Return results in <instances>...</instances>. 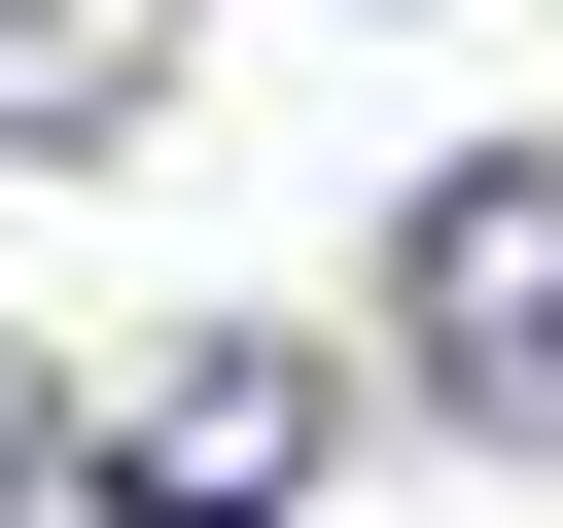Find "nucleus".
I'll list each match as a JSON object with an SVG mask.
<instances>
[{
    "instance_id": "obj_1",
    "label": "nucleus",
    "mask_w": 563,
    "mask_h": 528,
    "mask_svg": "<svg viewBox=\"0 0 563 528\" xmlns=\"http://www.w3.org/2000/svg\"><path fill=\"white\" fill-rule=\"evenodd\" d=\"M387 352H422L493 458H563V141H457V176L387 211Z\"/></svg>"
},
{
    "instance_id": "obj_2",
    "label": "nucleus",
    "mask_w": 563,
    "mask_h": 528,
    "mask_svg": "<svg viewBox=\"0 0 563 528\" xmlns=\"http://www.w3.org/2000/svg\"><path fill=\"white\" fill-rule=\"evenodd\" d=\"M317 422H352L317 352H141V387L70 422V493H106V528H282V493H317Z\"/></svg>"
},
{
    "instance_id": "obj_3",
    "label": "nucleus",
    "mask_w": 563,
    "mask_h": 528,
    "mask_svg": "<svg viewBox=\"0 0 563 528\" xmlns=\"http://www.w3.org/2000/svg\"><path fill=\"white\" fill-rule=\"evenodd\" d=\"M176 141V0H0V176H141Z\"/></svg>"
},
{
    "instance_id": "obj_4",
    "label": "nucleus",
    "mask_w": 563,
    "mask_h": 528,
    "mask_svg": "<svg viewBox=\"0 0 563 528\" xmlns=\"http://www.w3.org/2000/svg\"><path fill=\"white\" fill-rule=\"evenodd\" d=\"M0 493H70V387H35V352H0Z\"/></svg>"
}]
</instances>
